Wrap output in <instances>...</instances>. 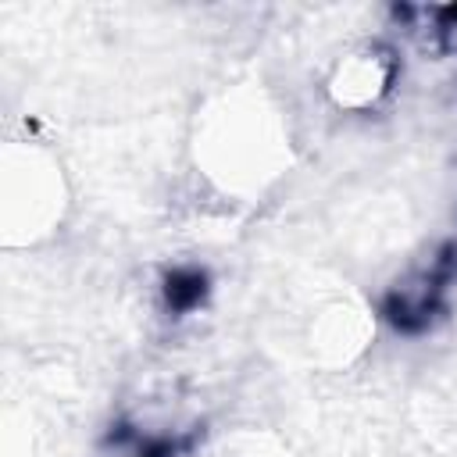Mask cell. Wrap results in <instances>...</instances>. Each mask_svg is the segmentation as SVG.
<instances>
[{"label": "cell", "instance_id": "2", "mask_svg": "<svg viewBox=\"0 0 457 457\" xmlns=\"http://www.w3.org/2000/svg\"><path fill=\"white\" fill-rule=\"evenodd\" d=\"M64 186L61 168L50 154L36 146H7L4 154V225L7 239H36L46 236L54 221H61Z\"/></svg>", "mask_w": 457, "mask_h": 457}, {"label": "cell", "instance_id": "3", "mask_svg": "<svg viewBox=\"0 0 457 457\" xmlns=\"http://www.w3.org/2000/svg\"><path fill=\"white\" fill-rule=\"evenodd\" d=\"M396 75L400 64L393 50L378 43H361L332 64L325 79V93L339 111H371L393 93Z\"/></svg>", "mask_w": 457, "mask_h": 457}, {"label": "cell", "instance_id": "1", "mask_svg": "<svg viewBox=\"0 0 457 457\" xmlns=\"http://www.w3.org/2000/svg\"><path fill=\"white\" fill-rule=\"evenodd\" d=\"M286 136L257 100L228 96L204 129V164L225 189H261L278 175Z\"/></svg>", "mask_w": 457, "mask_h": 457}]
</instances>
